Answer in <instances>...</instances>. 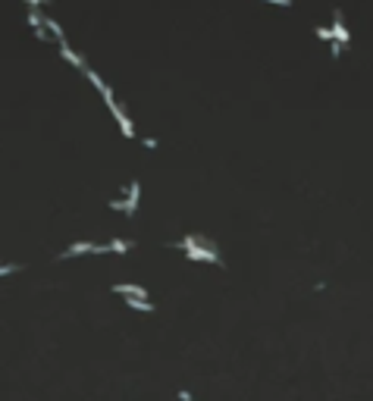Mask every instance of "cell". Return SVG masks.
<instances>
[{
	"mask_svg": "<svg viewBox=\"0 0 373 401\" xmlns=\"http://www.w3.org/2000/svg\"><path fill=\"white\" fill-rule=\"evenodd\" d=\"M44 28H48V34H54V41H56V44H63V41H66V34H63V28H60V22H56V19L44 16Z\"/></svg>",
	"mask_w": 373,
	"mask_h": 401,
	"instance_id": "obj_9",
	"label": "cell"
},
{
	"mask_svg": "<svg viewBox=\"0 0 373 401\" xmlns=\"http://www.w3.org/2000/svg\"><path fill=\"white\" fill-rule=\"evenodd\" d=\"M82 254H110L107 244H94V242H76L69 244L66 251H60V260H69V257H82Z\"/></svg>",
	"mask_w": 373,
	"mask_h": 401,
	"instance_id": "obj_2",
	"label": "cell"
},
{
	"mask_svg": "<svg viewBox=\"0 0 373 401\" xmlns=\"http://www.w3.org/2000/svg\"><path fill=\"white\" fill-rule=\"evenodd\" d=\"M110 113L116 116V122H120V132H122L126 138H135V126H132L129 116H126V110H122V107H113Z\"/></svg>",
	"mask_w": 373,
	"mask_h": 401,
	"instance_id": "obj_7",
	"label": "cell"
},
{
	"mask_svg": "<svg viewBox=\"0 0 373 401\" xmlns=\"http://www.w3.org/2000/svg\"><path fill=\"white\" fill-rule=\"evenodd\" d=\"M85 76H88L91 85H94V88L100 91V98H104V104H107L110 110H113V107H120V104H116V98H113V91H110V85H107V82H104V78L94 72V69H85Z\"/></svg>",
	"mask_w": 373,
	"mask_h": 401,
	"instance_id": "obj_3",
	"label": "cell"
},
{
	"mask_svg": "<svg viewBox=\"0 0 373 401\" xmlns=\"http://www.w3.org/2000/svg\"><path fill=\"white\" fill-rule=\"evenodd\" d=\"M126 308H132V310H144V314H154V304L144 301V298H126Z\"/></svg>",
	"mask_w": 373,
	"mask_h": 401,
	"instance_id": "obj_11",
	"label": "cell"
},
{
	"mask_svg": "<svg viewBox=\"0 0 373 401\" xmlns=\"http://www.w3.org/2000/svg\"><path fill=\"white\" fill-rule=\"evenodd\" d=\"M26 4H28V6H38V4H44V0H26Z\"/></svg>",
	"mask_w": 373,
	"mask_h": 401,
	"instance_id": "obj_17",
	"label": "cell"
},
{
	"mask_svg": "<svg viewBox=\"0 0 373 401\" xmlns=\"http://www.w3.org/2000/svg\"><path fill=\"white\" fill-rule=\"evenodd\" d=\"M142 144H144L148 150H154V148H157V138H144V141H142Z\"/></svg>",
	"mask_w": 373,
	"mask_h": 401,
	"instance_id": "obj_14",
	"label": "cell"
},
{
	"mask_svg": "<svg viewBox=\"0 0 373 401\" xmlns=\"http://www.w3.org/2000/svg\"><path fill=\"white\" fill-rule=\"evenodd\" d=\"M264 4H276V6H292V0H264Z\"/></svg>",
	"mask_w": 373,
	"mask_h": 401,
	"instance_id": "obj_16",
	"label": "cell"
},
{
	"mask_svg": "<svg viewBox=\"0 0 373 401\" xmlns=\"http://www.w3.org/2000/svg\"><path fill=\"white\" fill-rule=\"evenodd\" d=\"M60 54H63V60H66L69 66H76V69H88V66H85V56H82V54H76V50H72V47H69L66 41L60 44Z\"/></svg>",
	"mask_w": 373,
	"mask_h": 401,
	"instance_id": "obj_8",
	"label": "cell"
},
{
	"mask_svg": "<svg viewBox=\"0 0 373 401\" xmlns=\"http://www.w3.org/2000/svg\"><path fill=\"white\" fill-rule=\"evenodd\" d=\"M314 34H317V38H320L323 44H330V41H332V28H330V26H314Z\"/></svg>",
	"mask_w": 373,
	"mask_h": 401,
	"instance_id": "obj_12",
	"label": "cell"
},
{
	"mask_svg": "<svg viewBox=\"0 0 373 401\" xmlns=\"http://www.w3.org/2000/svg\"><path fill=\"white\" fill-rule=\"evenodd\" d=\"M132 248H135V242H129V238H113L107 244V251L110 254H126V251H132Z\"/></svg>",
	"mask_w": 373,
	"mask_h": 401,
	"instance_id": "obj_10",
	"label": "cell"
},
{
	"mask_svg": "<svg viewBox=\"0 0 373 401\" xmlns=\"http://www.w3.org/2000/svg\"><path fill=\"white\" fill-rule=\"evenodd\" d=\"M332 41H339L342 47L348 44V41H352V32H348L345 28V19H342V10H336V13H332Z\"/></svg>",
	"mask_w": 373,
	"mask_h": 401,
	"instance_id": "obj_4",
	"label": "cell"
},
{
	"mask_svg": "<svg viewBox=\"0 0 373 401\" xmlns=\"http://www.w3.org/2000/svg\"><path fill=\"white\" fill-rule=\"evenodd\" d=\"M107 204H110L113 210H126V200H107Z\"/></svg>",
	"mask_w": 373,
	"mask_h": 401,
	"instance_id": "obj_15",
	"label": "cell"
},
{
	"mask_svg": "<svg viewBox=\"0 0 373 401\" xmlns=\"http://www.w3.org/2000/svg\"><path fill=\"white\" fill-rule=\"evenodd\" d=\"M113 294H122V298H144V301H148V292H144L142 286H132V282H126V286H122V282H116V286H113Z\"/></svg>",
	"mask_w": 373,
	"mask_h": 401,
	"instance_id": "obj_5",
	"label": "cell"
},
{
	"mask_svg": "<svg viewBox=\"0 0 373 401\" xmlns=\"http://www.w3.org/2000/svg\"><path fill=\"white\" fill-rule=\"evenodd\" d=\"M138 200H142V185H138V182H129V198H126V216H135Z\"/></svg>",
	"mask_w": 373,
	"mask_h": 401,
	"instance_id": "obj_6",
	"label": "cell"
},
{
	"mask_svg": "<svg viewBox=\"0 0 373 401\" xmlns=\"http://www.w3.org/2000/svg\"><path fill=\"white\" fill-rule=\"evenodd\" d=\"M330 54H332V60H339V56H342V44L339 41H330Z\"/></svg>",
	"mask_w": 373,
	"mask_h": 401,
	"instance_id": "obj_13",
	"label": "cell"
},
{
	"mask_svg": "<svg viewBox=\"0 0 373 401\" xmlns=\"http://www.w3.org/2000/svg\"><path fill=\"white\" fill-rule=\"evenodd\" d=\"M170 248L182 251L188 260H204V264H216V266L223 264V260H220V254H216V244L210 238H204V235H198V232L185 235V238H179V242H170Z\"/></svg>",
	"mask_w": 373,
	"mask_h": 401,
	"instance_id": "obj_1",
	"label": "cell"
}]
</instances>
